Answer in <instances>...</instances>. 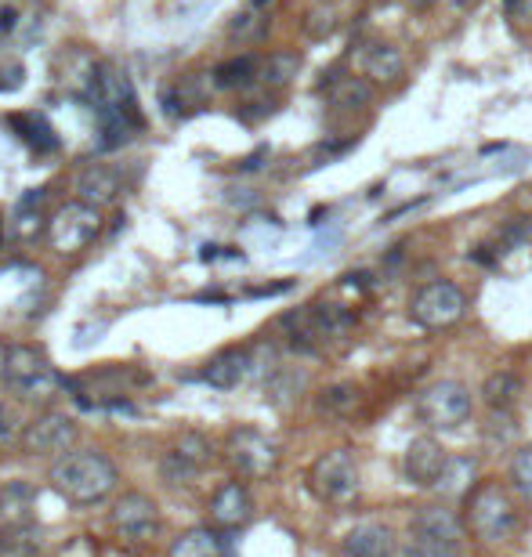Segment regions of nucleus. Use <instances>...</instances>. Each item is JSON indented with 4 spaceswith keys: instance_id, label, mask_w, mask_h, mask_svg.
I'll list each match as a JSON object with an SVG mask.
<instances>
[{
    "instance_id": "obj_1",
    "label": "nucleus",
    "mask_w": 532,
    "mask_h": 557,
    "mask_svg": "<svg viewBox=\"0 0 532 557\" xmlns=\"http://www.w3.org/2000/svg\"><path fill=\"white\" fill-rule=\"evenodd\" d=\"M460 514H464L467 536L485 547L507 543L518 532V496L500 478H478L475 489L464 496Z\"/></svg>"
},
{
    "instance_id": "obj_2",
    "label": "nucleus",
    "mask_w": 532,
    "mask_h": 557,
    "mask_svg": "<svg viewBox=\"0 0 532 557\" xmlns=\"http://www.w3.org/2000/svg\"><path fill=\"white\" fill-rule=\"evenodd\" d=\"M116 482H120L116 463L98 449H73L51 463V485L62 500L76 503V507L102 503L116 489Z\"/></svg>"
},
{
    "instance_id": "obj_3",
    "label": "nucleus",
    "mask_w": 532,
    "mask_h": 557,
    "mask_svg": "<svg viewBox=\"0 0 532 557\" xmlns=\"http://www.w3.org/2000/svg\"><path fill=\"white\" fill-rule=\"evenodd\" d=\"M279 326H283L290 348L312 355V351L323 348V340H337L352 330L355 312L352 308H344V304L315 301V304L297 308V312H286L283 319H279Z\"/></svg>"
},
{
    "instance_id": "obj_4",
    "label": "nucleus",
    "mask_w": 532,
    "mask_h": 557,
    "mask_svg": "<svg viewBox=\"0 0 532 557\" xmlns=\"http://www.w3.org/2000/svg\"><path fill=\"white\" fill-rule=\"evenodd\" d=\"M0 380H4V388L29 402H44L58 388H66V377H58V369L37 344H11L0 362Z\"/></svg>"
},
{
    "instance_id": "obj_5",
    "label": "nucleus",
    "mask_w": 532,
    "mask_h": 557,
    "mask_svg": "<svg viewBox=\"0 0 532 557\" xmlns=\"http://www.w3.org/2000/svg\"><path fill=\"white\" fill-rule=\"evenodd\" d=\"M413 413L428 431H453V427L467 424L475 413V395L464 380H435L420 391L413 402Z\"/></svg>"
},
{
    "instance_id": "obj_6",
    "label": "nucleus",
    "mask_w": 532,
    "mask_h": 557,
    "mask_svg": "<svg viewBox=\"0 0 532 557\" xmlns=\"http://www.w3.org/2000/svg\"><path fill=\"white\" fill-rule=\"evenodd\" d=\"M304 482H308V492L319 503L341 507V503L355 500V492H359V482H362L359 456L352 449H330V453L315 456Z\"/></svg>"
},
{
    "instance_id": "obj_7",
    "label": "nucleus",
    "mask_w": 532,
    "mask_h": 557,
    "mask_svg": "<svg viewBox=\"0 0 532 557\" xmlns=\"http://www.w3.org/2000/svg\"><path fill=\"white\" fill-rule=\"evenodd\" d=\"M467 293L453 279H431L409 297V322L420 330H449L464 319Z\"/></svg>"
},
{
    "instance_id": "obj_8",
    "label": "nucleus",
    "mask_w": 532,
    "mask_h": 557,
    "mask_svg": "<svg viewBox=\"0 0 532 557\" xmlns=\"http://www.w3.org/2000/svg\"><path fill=\"white\" fill-rule=\"evenodd\" d=\"M225 460L228 467L247 478V482H261V478H272L279 467V445L257 431V427H232L225 438Z\"/></svg>"
},
{
    "instance_id": "obj_9",
    "label": "nucleus",
    "mask_w": 532,
    "mask_h": 557,
    "mask_svg": "<svg viewBox=\"0 0 532 557\" xmlns=\"http://www.w3.org/2000/svg\"><path fill=\"white\" fill-rule=\"evenodd\" d=\"M98 228H102V218H98V207L76 199V203H66L58 210L48 225V239L58 254H80L84 246L95 243Z\"/></svg>"
},
{
    "instance_id": "obj_10",
    "label": "nucleus",
    "mask_w": 532,
    "mask_h": 557,
    "mask_svg": "<svg viewBox=\"0 0 532 557\" xmlns=\"http://www.w3.org/2000/svg\"><path fill=\"white\" fill-rule=\"evenodd\" d=\"M214 456H218V449H214V442H210L203 431H181V435L174 438L171 453L160 460L163 482H171V485L192 482L196 474H203L210 463H214Z\"/></svg>"
},
{
    "instance_id": "obj_11",
    "label": "nucleus",
    "mask_w": 532,
    "mask_h": 557,
    "mask_svg": "<svg viewBox=\"0 0 532 557\" xmlns=\"http://www.w3.org/2000/svg\"><path fill=\"white\" fill-rule=\"evenodd\" d=\"M449 460H453V453H449L435 435H420V438H413V442L406 445V453H402V478H406L413 489H438Z\"/></svg>"
},
{
    "instance_id": "obj_12",
    "label": "nucleus",
    "mask_w": 532,
    "mask_h": 557,
    "mask_svg": "<svg viewBox=\"0 0 532 557\" xmlns=\"http://www.w3.org/2000/svg\"><path fill=\"white\" fill-rule=\"evenodd\" d=\"M80 427L66 413H44L22 431V449L33 456H66L73 453Z\"/></svg>"
},
{
    "instance_id": "obj_13",
    "label": "nucleus",
    "mask_w": 532,
    "mask_h": 557,
    "mask_svg": "<svg viewBox=\"0 0 532 557\" xmlns=\"http://www.w3.org/2000/svg\"><path fill=\"white\" fill-rule=\"evenodd\" d=\"M109 521H113V529L120 532V536L138 543V539H152L160 532V507H156V500L145 496V492H124V496L113 503Z\"/></svg>"
},
{
    "instance_id": "obj_14",
    "label": "nucleus",
    "mask_w": 532,
    "mask_h": 557,
    "mask_svg": "<svg viewBox=\"0 0 532 557\" xmlns=\"http://www.w3.org/2000/svg\"><path fill=\"white\" fill-rule=\"evenodd\" d=\"M210 525L218 532H236L243 525H250L254 518V496L243 482H225L214 496H210Z\"/></svg>"
},
{
    "instance_id": "obj_15",
    "label": "nucleus",
    "mask_w": 532,
    "mask_h": 557,
    "mask_svg": "<svg viewBox=\"0 0 532 557\" xmlns=\"http://www.w3.org/2000/svg\"><path fill=\"white\" fill-rule=\"evenodd\" d=\"M344 557H395L399 554V536L384 521H362L341 539Z\"/></svg>"
},
{
    "instance_id": "obj_16",
    "label": "nucleus",
    "mask_w": 532,
    "mask_h": 557,
    "mask_svg": "<svg viewBox=\"0 0 532 557\" xmlns=\"http://www.w3.org/2000/svg\"><path fill=\"white\" fill-rule=\"evenodd\" d=\"M210 388L236 391L247 377H254V348H225L203 366L200 373Z\"/></svg>"
},
{
    "instance_id": "obj_17",
    "label": "nucleus",
    "mask_w": 532,
    "mask_h": 557,
    "mask_svg": "<svg viewBox=\"0 0 532 557\" xmlns=\"http://www.w3.org/2000/svg\"><path fill=\"white\" fill-rule=\"evenodd\" d=\"M406 532H428V536H446V539H467L464 514L453 510L449 503H424L413 510Z\"/></svg>"
},
{
    "instance_id": "obj_18",
    "label": "nucleus",
    "mask_w": 532,
    "mask_h": 557,
    "mask_svg": "<svg viewBox=\"0 0 532 557\" xmlns=\"http://www.w3.org/2000/svg\"><path fill=\"white\" fill-rule=\"evenodd\" d=\"M359 62H362V76L373 80V84H395V80H402V73H406V58H402V51L395 48V44H388V40H370V44L362 48Z\"/></svg>"
},
{
    "instance_id": "obj_19",
    "label": "nucleus",
    "mask_w": 532,
    "mask_h": 557,
    "mask_svg": "<svg viewBox=\"0 0 532 557\" xmlns=\"http://www.w3.org/2000/svg\"><path fill=\"white\" fill-rule=\"evenodd\" d=\"M120 189H124V178H120V170H116L113 163H91V167L76 178V192H80V199L91 203V207L113 203V199L120 196Z\"/></svg>"
},
{
    "instance_id": "obj_20",
    "label": "nucleus",
    "mask_w": 532,
    "mask_h": 557,
    "mask_svg": "<svg viewBox=\"0 0 532 557\" xmlns=\"http://www.w3.org/2000/svg\"><path fill=\"white\" fill-rule=\"evenodd\" d=\"M37 485L26 478H11L0 485V525H33Z\"/></svg>"
},
{
    "instance_id": "obj_21",
    "label": "nucleus",
    "mask_w": 532,
    "mask_h": 557,
    "mask_svg": "<svg viewBox=\"0 0 532 557\" xmlns=\"http://www.w3.org/2000/svg\"><path fill=\"white\" fill-rule=\"evenodd\" d=\"M522 391H525V384L514 369H496V373L485 377L478 395H482L489 413H514V406L522 402Z\"/></svg>"
},
{
    "instance_id": "obj_22",
    "label": "nucleus",
    "mask_w": 532,
    "mask_h": 557,
    "mask_svg": "<svg viewBox=\"0 0 532 557\" xmlns=\"http://www.w3.org/2000/svg\"><path fill=\"white\" fill-rule=\"evenodd\" d=\"M167 557H225V536L218 529H185L171 547H167Z\"/></svg>"
},
{
    "instance_id": "obj_23",
    "label": "nucleus",
    "mask_w": 532,
    "mask_h": 557,
    "mask_svg": "<svg viewBox=\"0 0 532 557\" xmlns=\"http://www.w3.org/2000/svg\"><path fill=\"white\" fill-rule=\"evenodd\" d=\"M330 102L333 109H344V113H355V109H366L373 102V80L366 76H337L330 84Z\"/></svg>"
},
{
    "instance_id": "obj_24",
    "label": "nucleus",
    "mask_w": 532,
    "mask_h": 557,
    "mask_svg": "<svg viewBox=\"0 0 532 557\" xmlns=\"http://www.w3.org/2000/svg\"><path fill=\"white\" fill-rule=\"evenodd\" d=\"M8 123L15 127V131H19V138H22V142H26L33 152H55V149H58L55 127H51V123L44 120L40 113H15Z\"/></svg>"
},
{
    "instance_id": "obj_25",
    "label": "nucleus",
    "mask_w": 532,
    "mask_h": 557,
    "mask_svg": "<svg viewBox=\"0 0 532 557\" xmlns=\"http://www.w3.org/2000/svg\"><path fill=\"white\" fill-rule=\"evenodd\" d=\"M359 402H362V395L355 384H330V388H323L319 395H315V409H319V416H333V420L355 416Z\"/></svg>"
},
{
    "instance_id": "obj_26",
    "label": "nucleus",
    "mask_w": 532,
    "mask_h": 557,
    "mask_svg": "<svg viewBox=\"0 0 532 557\" xmlns=\"http://www.w3.org/2000/svg\"><path fill=\"white\" fill-rule=\"evenodd\" d=\"M210 76H214V87H221V91H236V87L254 84L257 76H261V58H254V55L228 58V62H221Z\"/></svg>"
},
{
    "instance_id": "obj_27",
    "label": "nucleus",
    "mask_w": 532,
    "mask_h": 557,
    "mask_svg": "<svg viewBox=\"0 0 532 557\" xmlns=\"http://www.w3.org/2000/svg\"><path fill=\"white\" fill-rule=\"evenodd\" d=\"M304 384H308V377H304L301 369H290V366H276L272 373H268L265 380V395L272 406H290V402H297L304 391Z\"/></svg>"
},
{
    "instance_id": "obj_28",
    "label": "nucleus",
    "mask_w": 532,
    "mask_h": 557,
    "mask_svg": "<svg viewBox=\"0 0 532 557\" xmlns=\"http://www.w3.org/2000/svg\"><path fill=\"white\" fill-rule=\"evenodd\" d=\"M406 557H464V539L428 536V532H406Z\"/></svg>"
},
{
    "instance_id": "obj_29",
    "label": "nucleus",
    "mask_w": 532,
    "mask_h": 557,
    "mask_svg": "<svg viewBox=\"0 0 532 557\" xmlns=\"http://www.w3.org/2000/svg\"><path fill=\"white\" fill-rule=\"evenodd\" d=\"M475 482H478L475 460H471V456H453L435 492H442V496H467V492L475 489Z\"/></svg>"
},
{
    "instance_id": "obj_30",
    "label": "nucleus",
    "mask_w": 532,
    "mask_h": 557,
    "mask_svg": "<svg viewBox=\"0 0 532 557\" xmlns=\"http://www.w3.org/2000/svg\"><path fill=\"white\" fill-rule=\"evenodd\" d=\"M40 529L37 525H4L0 532V550L11 557H37L40 554Z\"/></svg>"
},
{
    "instance_id": "obj_31",
    "label": "nucleus",
    "mask_w": 532,
    "mask_h": 557,
    "mask_svg": "<svg viewBox=\"0 0 532 557\" xmlns=\"http://www.w3.org/2000/svg\"><path fill=\"white\" fill-rule=\"evenodd\" d=\"M301 69V55L297 51H272L268 58H261V80L272 87H286Z\"/></svg>"
},
{
    "instance_id": "obj_32",
    "label": "nucleus",
    "mask_w": 532,
    "mask_h": 557,
    "mask_svg": "<svg viewBox=\"0 0 532 557\" xmlns=\"http://www.w3.org/2000/svg\"><path fill=\"white\" fill-rule=\"evenodd\" d=\"M507 485L514 489L518 500L532 503V442L518 445V453L511 456V467H507Z\"/></svg>"
},
{
    "instance_id": "obj_33",
    "label": "nucleus",
    "mask_w": 532,
    "mask_h": 557,
    "mask_svg": "<svg viewBox=\"0 0 532 557\" xmlns=\"http://www.w3.org/2000/svg\"><path fill=\"white\" fill-rule=\"evenodd\" d=\"M265 29H268V19L261 15V8H247V11H239L236 19L228 22V37L261 40V37H265Z\"/></svg>"
},
{
    "instance_id": "obj_34",
    "label": "nucleus",
    "mask_w": 532,
    "mask_h": 557,
    "mask_svg": "<svg viewBox=\"0 0 532 557\" xmlns=\"http://www.w3.org/2000/svg\"><path fill=\"white\" fill-rule=\"evenodd\" d=\"M304 33L312 40H326L337 33V11L333 8H315L308 11V19H304Z\"/></svg>"
},
{
    "instance_id": "obj_35",
    "label": "nucleus",
    "mask_w": 532,
    "mask_h": 557,
    "mask_svg": "<svg viewBox=\"0 0 532 557\" xmlns=\"http://www.w3.org/2000/svg\"><path fill=\"white\" fill-rule=\"evenodd\" d=\"M532 239V218H514L511 225L504 228V243L507 246H522Z\"/></svg>"
},
{
    "instance_id": "obj_36",
    "label": "nucleus",
    "mask_w": 532,
    "mask_h": 557,
    "mask_svg": "<svg viewBox=\"0 0 532 557\" xmlns=\"http://www.w3.org/2000/svg\"><path fill=\"white\" fill-rule=\"evenodd\" d=\"M504 11H507V19L532 26V0H504Z\"/></svg>"
},
{
    "instance_id": "obj_37",
    "label": "nucleus",
    "mask_w": 532,
    "mask_h": 557,
    "mask_svg": "<svg viewBox=\"0 0 532 557\" xmlns=\"http://www.w3.org/2000/svg\"><path fill=\"white\" fill-rule=\"evenodd\" d=\"M11 435V416H8V409H4V402H0V442Z\"/></svg>"
},
{
    "instance_id": "obj_38",
    "label": "nucleus",
    "mask_w": 532,
    "mask_h": 557,
    "mask_svg": "<svg viewBox=\"0 0 532 557\" xmlns=\"http://www.w3.org/2000/svg\"><path fill=\"white\" fill-rule=\"evenodd\" d=\"M15 19H19V15H15V8H4V11H0V29H11V26H15Z\"/></svg>"
},
{
    "instance_id": "obj_39",
    "label": "nucleus",
    "mask_w": 532,
    "mask_h": 557,
    "mask_svg": "<svg viewBox=\"0 0 532 557\" xmlns=\"http://www.w3.org/2000/svg\"><path fill=\"white\" fill-rule=\"evenodd\" d=\"M402 4H406V8H413V11H428L435 0H402Z\"/></svg>"
}]
</instances>
